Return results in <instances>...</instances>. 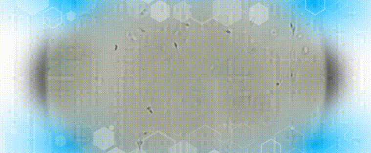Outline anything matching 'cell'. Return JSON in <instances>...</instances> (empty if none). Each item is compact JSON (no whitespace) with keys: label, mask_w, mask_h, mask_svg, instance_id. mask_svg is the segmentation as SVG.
<instances>
[{"label":"cell","mask_w":371,"mask_h":153,"mask_svg":"<svg viewBox=\"0 0 371 153\" xmlns=\"http://www.w3.org/2000/svg\"><path fill=\"white\" fill-rule=\"evenodd\" d=\"M238 2L217 1L214 2L213 15L218 22L228 26L239 20L241 12Z\"/></svg>","instance_id":"6da1fadb"},{"label":"cell","mask_w":371,"mask_h":153,"mask_svg":"<svg viewBox=\"0 0 371 153\" xmlns=\"http://www.w3.org/2000/svg\"><path fill=\"white\" fill-rule=\"evenodd\" d=\"M94 142L99 148L107 149L113 144V133L103 128L94 133Z\"/></svg>","instance_id":"7a4b0ae2"},{"label":"cell","mask_w":371,"mask_h":153,"mask_svg":"<svg viewBox=\"0 0 371 153\" xmlns=\"http://www.w3.org/2000/svg\"><path fill=\"white\" fill-rule=\"evenodd\" d=\"M249 20L255 24L260 25L268 20V9L261 4H257L249 8Z\"/></svg>","instance_id":"3957f363"},{"label":"cell","mask_w":371,"mask_h":153,"mask_svg":"<svg viewBox=\"0 0 371 153\" xmlns=\"http://www.w3.org/2000/svg\"><path fill=\"white\" fill-rule=\"evenodd\" d=\"M43 22L50 28L57 27L62 22V14L60 11L54 7L47 9L43 15Z\"/></svg>","instance_id":"277c9868"},{"label":"cell","mask_w":371,"mask_h":153,"mask_svg":"<svg viewBox=\"0 0 371 153\" xmlns=\"http://www.w3.org/2000/svg\"><path fill=\"white\" fill-rule=\"evenodd\" d=\"M151 12V16L154 20L163 22L169 18L170 7L166 3L158 1L152 5Z\"/></svg>","instance_id":"5b68a950"},{"label":"cell","mask_w":371,"mask_h":153,"mask_svg":"<svg viewBox=\"0 0 371 153\" xmlns=\"http://www.w3.org/2000/svg\"><path fill=\"white\" fill-rule=\"evenodd\" d=\"M192 15V7L188 3L181 2L174 6V17L181 22L188 20Z\"/></svg>","instance_id":"8992f818"},{"label":"cell","mask_w":371,"mask_h":153,"mask_svg":"<svg viewBox=\"0 0 371 153\" xmlns=\"http://www.w3.org/2000/svg\"><path fill=\"white\" fill-rule=\"evenodd\" d=\"M129 11L131 15L137 18H141L148 15L149 9L147 4L140 1L130 3Z\"/></svg>","instance_id":"52a82bcc"},{"label":"cell","mask_w":371,"mask_h":153,"mask_svg":"<svg viewBox=\"0 0 371 153\" xmlns=\"http://www.w3.org/2000/svg\"><path fill=\"white\" fill-rule=\"evenodd\" d=\"M55 143L59 147L64 146L66 144V139L64 136L59 135L56 137Z\"/></svg>","instance_id":"ba28073f"},{"label":"cell","mask_w":371,"mask_h":153,"mask_svg":"<svg viewBox=\"0 0 371 153\" xmlns=\"http://www.w3.org/2000/svg\"><path fill=\"white\" fill-rule=\"evenodd\" d=\"M67 20L69 21H73L76 20V14L74 12L71 11L68 12L66 15Z\"/></svg>","instance_id":"9c48e42d"},{"label":"cell","mask_w":371,"mask_h":153,"mask_svg":"<svg viewBox=\"0 0 371 153\" xmlns=\"http://www.w3.org/2000/svg\"><path fill=\"white\" fill-rule=\"evenodd\" d=\"M12 133L15 134L17 133L16 129H12L11 131Z\"/></svg>","instance_id":"30bf717a"}]
</instances>
